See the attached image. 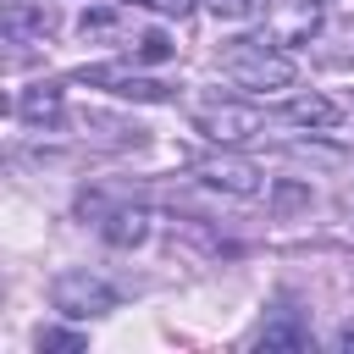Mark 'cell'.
Instances as JSON below:
<instances>
[{"label": "cell", "instance_id": "cell-7", "mask_svg": "<svg viewBox=\"0 0 354 354\" xmlns=\"http://www.w3.org/2000/svg\"><path fill=\"white\" fill-rule=\"evenodd\" d=\"M194 171H199L210 188H227V194H238V199H254V194H266L260 171H254L249 160H238V155H205Z\"/></svg>", "mask_w": 354, "mask_h": 354}, {"label": "cell", "instance_id": "cell-9", "mask_svg": "<svg viewBox=\"0 0 354 354\" xmlns=\"http://www.w3.org/2000/svg\"><path fill=\"white\" fill-rule=\"evenodd\" d=\"M260 343H266V348H277V343H310V332L282 321V326H266V332H260Z\"/></svg>", "mask_w": 354, "mask_h": 354}, {"label": "cell", "instance_id": "cell-2", "mask_svg": "<svg viewBox=\"0 0 354 354\" xmlns=\"http://www.w3.org/2000/svg\"><path fill=\"white\" fill-rule=\"evenodd\" d=\"M221 72L238 83V88H249V94H277V88H288L293 83V55L288 50H277L271 39H232L227 50H221Z\"/></svg>", "mask_w": 354, "mask_h": 354}, {"label": "cell", "instance_id": "cell-8", "mask_svg": "<svg viewBox=\"0 0 354 354\" xmlns=\"http://www.w3.org/2000/svg\"><path fill=\"white\" fill-rule=\"evenodd\" d=\"M100 232L111 238V243H144V232H149V210H127V205H116V210H105V221H100Z\"/></svg>", "mask_w": 354, "mask_h": 354}, {"label": "cell", "instance_id": "cell-5", "mask_svg": "<svg viewBox=\"0 0 354 354\" xmlns=\"http://www.w3.org/2000/svg\"><path fill=\"white\" fill-rule=\"evenodd\" d=\"M55 310L72 315V321L105 315V310H116V288L100 282V277H88V271H66V277L55 282Z\"/></svg>", "mask_w": 354, "mask_h": 354}, {"label": "cell", "instance_id": "cell-12", "mask_svg": "<svg viewBox=\"0 0 354 354\" xmlns=\"http://www.w3.org/2000/svg\"><path fill=\"white\" fill-rule=\"evenodd\" d=\"M39 348H83L77 332H39Z\"/></svg>", "mask_w": 354, "mask_h": 354}, {"label": "cell", "instance_id": "cell-4", "mask_svg": "<svg viewBox=\"0 0 354 354\" xmlns=\"http://www.w3.org/2000/svg\"><path fill=\"white\" fill-rule=\"evenodd\" d=\"M260 39H271L277 50L310 44L321 28V0H260Z\"/></svg>", "mask_w": 354, "mask_h": 354}, {"label": "cell", "instance_id": "cell-1", "mask_svg": "<svg viewBox=\"0 0 354 354\" xmlns=\"http://www.w3.org/2000/svg\"><path fill=\"white\" fill-rule=\"evenodd\" d=\"M77 33H83V39H94V44H116L127 61H144V66H160V61H171V55H177L171 33H166V28H155V22H144V17H138V6H127V0L83 11V17H77Z\"/></svg>", "mask_w": 354, "mask_h": 354}, {"label": "cell", "instance_id": "cell-10", "mask_svg": "<svg viewBox=\"0 0 354 354\" xmlns=\"http://www.w3.org/2000/svg\"><path fill=\"white\" fill-rule=\"evenodd\" d=\"M127 6H138V11H160V17H188L194 0H127Z\"/></svg>", "mask_w": 354, "mask_h": 354}, {"label": "cell", "instance_id": "cell-6", "mask_svg": "<svg viewBox=\"0 0 354 354\" xmlns=\"http://www.w3.org/2000/svg\"><path fill=\"white\" fill-rule=\"evenodd\" d=\"M77 83L111 88V94H122V100H171V83L138 77V72H127V66H88V72H77Z\"/></svg>", "mask_w": 354, "mask_h": 354}, {"label": "cell", "instance_id": "cell-11", "mask_svg": "<svg viewBox=\"0 0 354 354\" xmlns=\"http://www.w3.org/2000/svg\"><path fill=\"white\" fill-rule=\"evenodd\" d=\"M254 6H260V0H210V11H216V17H232V22H238V17H249Z\"/></svg>", "mask_w": 354, "mask_h": 354}, {"label": "cell", "instance_id": "cell-3", "mask_svg": "<svg viewBox=\"0 0 354 354\" xmlns=\"http://www.w3.org/2000/svg\"><path fill=\"white\" fill-rule=\"evenodd\" d=\"M194 122H199V133H210L216 144H249V138H260L266 127H288L282 105L260 111V105H232V100H227V105H199Z\"/></svg>", "mask_w": 354, "mask_h": 354}, {"label": "cell", "instance_id": "cell-13", "mask_svg": "<svg viewBox=\"0 0 354 354\" xmlns=\"http://www.w3.org/2000/svg\"><path fill=\"white\" fill-rule=\"evenodd\" d=\"M337 348H354V321H348V326L337 332Z\"/></svg>", "mask_w": 354, "mask_h": 354}]
</instances>
